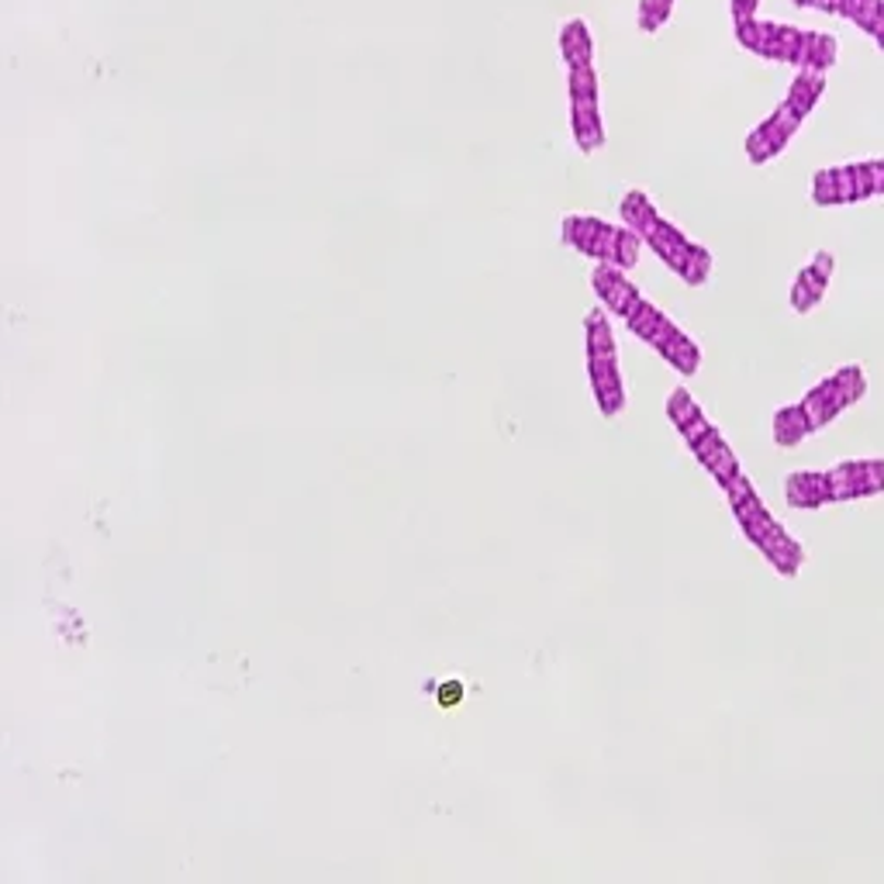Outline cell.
<instances>
[{"mask_svg":"<svg viewBox=\"0 0 884 884\" xmlns=\"http://www.w3.org/2000/svg\"><path fill=\"white\" fill-rule=\"evenodd\" d=\"M618 218H623V225L632 229L639 239H643V246L653 249V256L667 267L671 274H677L688 287H705L712 277V267H716V256L695 242L691 235H684L674 221L663 218L647 190H626V197L618 201Z\"/></svg>","mask_w":884,"mask_h":884,"instance_id":"obj_1","label":"cell"},{"mask_svg":"<svg viewBox=\"0 0 884 884\" xmlns=\"http://www.w3.org/2000/svg\"><path fill=\"white\" fill-rule=\"evenodd\" d=\"M626 328L639 342H647L650 349H656L663 360H667L681 377H695L701 370V349L698 342L684 332L674 318H667L650 298H639L632 304V312L623 318Z\"/></svg>","mask_w":884,"mask_h":884,"instance_id":"obj_2","label":"cell"},{"mask_svg":"<svg viewBox=\"0 0 884 884\" xmlns=\"http://www.w3.org/2000/svg\"><path fill=\"white\" fill-rule=\"evenodd\" d=\"M802 118L794 115V111L781 101L778 107L770 111V115L749 131V136L743 139V152H746V160L754 163V166H764L770 160H778L781 152L788 149V142L799 136L802 131Z\"/></svg>","mask_w":884,"mask_h":884,"instance_id":"obj_3","label":"cell"},{"mask_svg":"<svg viewBox=\"0 0 884 884\" xmlns=\"http://www.w3.org/2000/svg\"><path fill=\"white\" fill-rule=\"evenodd\" d=\"M560 235H563V246H570L573 253H581L594 263H612L623 225H612V221L598 214H567Z\"/></svg>","mask_w":884,"mask_h":884,"instance_id":"obj_4","label":"cell"},{"mask_svg":"<svg viewBox=\"0 0 884 884\" xmlns=\"http://www.w3.org/2000/svg\"><path fill=\"white\" fill-rule=\"evenodd\" d=\"M588 357V381H591V394L594 405L605 418L623 415L626 408V381L623 370H618V349H605V352H584Z\"/></svg>","mask_w":884,"mask_h":884,"instance_id":"obj_5","label":"cell"},{"mask_svg":"<svg viewBox=\"0 0 884 884\" xmlns=\"http://www.w3.org/2000/svg\"><path fill=\"white\" fill-rule=\"evenodd\" d=\"M591 291H594V298L602 301L605 312L615 315V318H626L632 312V304L643 298V294H639V287L632 283L629 270L612 267V263H594Z\"/></svg>","mask_w":884,"mask_h":884,"instance_id":"obj_6","label":"cell"},{"mask_svg":"<svg viewBox=\"0 0 884 884\" xmlns=\"http://www.w3.org/2000/svg\"><path fill=\"white\" fill-rule=\"evenodd\" d=\"M833 270H836V259L829 249H819L812 256L809 267L799 270V277H794L791 283V312H799V315H809L812 307H819L826 291H829V280H833Z\"/></svg>","mask_w":884,"mask_h":884,"instance_id":"obj_7","label":"cell"},{"mask_svg":"<svg viewBox=\"0 0 884 884\" xmlns=\"http://www.w3.org/2000/svg\"><path fill=\"white\" fill-rule=\"evenodd\" d=\"M688 450L698 460V467L709 474L719 484V488H725V484L733 480L736 474H743V463L733 453V446L725 442V435H722L719 426H712L705 435H698L695 442H688Z\"/></svg>","mask_w":884,"mask_h":884,"instance_id":"obj_8","label":"cell"},{"mask_svg":"<svg viewBox=\"0 0 884 884\" xmlns=\"http://www.w3.org/2000/svg\"><path fill=\"white\" fill-rule=\"evenodd\" d=\"M802 46H805V28L799 25H778V21H760V38L754 56L767 62H788L794 70H802Z\"/></svg>","mask_w":884,"mask_h":884,"instance_id":"obj_9","label":"cell"},{"mask_svg":"<svg viewBox=\"0 0 884 884\" xmlns=\"http://www.w3.org/2000/svg\"><path fill=\"white\" fill-rule=\"evenodd\" d=\"M570 131H573V146H578L584 156L598 152L608 142L602 97H570Z\"/></svg>","mask_w":884,"mask_h":884,"instance_id":"obj_10","label":"cell"},{"mask_svg":"<svg viewBox=\"0 0 884 884\" xmlns=\"http://www.w3.org/2000/svg\"><path fill=\"white\" fill-rule=\"evenodd\" d=\"M754 546L764 552V560L778 570L781 578H799V570L805 563V546L794 539L781 522H774Z\"/></svg>","mask_w":884,"mask_h":884,"instance_id":"obj_11","label":"cell"},{"mask_svg":"<svg viewBox=\"0 0 884 884\" xmlns=\"http://www.w3.org/2000/svg\"><path fill=\"white\" fill-rule=\"evenodd\" d=\"M784 501L794 512H815L829 504V470H794L784 477Z\"/></svg>","mask_w":884,"mask_h":884,"instance_id":"obj_12","label":"cell"},{"mask_svg":"<svg viewBox=\"0 0 884 884\" xmlns=\"http://www.w3.org/2000/svg\"><path fill=\"white\" fill-rule=\"evenodd\" d=\"M663 411H667L671 426L681 432L684 446H688V442H695L698 435H705V432L712 429V418L701 411V405L695 402L688 387H674L671 397H667V405H663Z\"/></svg>","mask_w":884,"mask_h":884,"instance_id":"obj_13","label":"cell"},{"mask_svg":"<svg viewBox=\"0 0 884 884\" xmlns=\"http://www.w3.org/2000/svg\"><path fill=\"white\" fill-rule=\"evenodd\" d=\"M802 408L809 415V426L812 432H823L826 426H833L839 415H844L850 405L844 402V394H839L836 381H833V373L829 377H823L819 384H815L805 397H802Z\"/></svg>","mask_w":884,"mask_h":884,"instance_id":"obj_14","label":"cell"},{"mask_svg":"<svg viewBox=\"0 0 884 884\" xmlns=\"http://www.w3.org/2000/svg\"><path fill=\"white\" fill-rule=\"evenodd\" d=\"M560 56L567 70H581V66H594V38L584 18H570L560 28Z\"/></svg>","mask_w":884,"mask_h":884,"instance_id":"obj_15","label":"cell"},{"mask_svg":"<svg viewBox=\"0 0 884 884\" xmlns=\"http://www.w3.org/2000/svg\"><path fill=\"white\" fill-rule=\"evenodd\" d=\"M826 94V73H815V70H799L788 86V94H784V104L799 115L802 121L815 111V104L823 101Z\"/></svg>","mask_w":884,"mask_h":884,"instance_id":"obj_16","label":"cell"},{"mask_svg":"<svg viewBox=\"0 0 884 884\" xmlns=\"http://www.w3.org/2000/svg\"><path fill=\"white\" fill-rule=\"evenodd\" d=\"M868 498L864 488V463L860 460H844L829 470V504H844V501H860Z\"/></svg>","mask_w":884,"mask_h":884,"instance_id":"obj_17","label":"cell"},{"mask_svg":"<svg viewBox=\"0 0 884 884\" xmlns=\"http://www.w3.org/2000/svg\"><path fill=\"white\" fill-rule=\"evenodd\" d=\"M809 435H812V426H809V415H805L802 402L781 405L778 411H774V442H778L781 450H794Z\"/></svg>","mask_w":884,"mask_h":884,"instance_id":"obj_18","label":"cell"},{"mask_svg":"<svg viewBox=\"0 0 884 884\" xmlns=\"http://www.w3.org/2000/svg\"><path fill=\"white\" fill-rule=\"evenodd\" d=\"M722 495H725V501H729V512L736 515V522L743 525L746 519H754L757 512H764V498L757 495V488H754V480L746 477V470L743 474H736L733 480L725 484L722 488Z\"/></svg>","mask_w":884,"mask_h":884,"instance_id":"obj_19","label":"cell"},{"mask_svg":"<svg viewBox=\"0 0 884 884\" xmlns=\"http://www.w3.org/2000/svg\"><path fill=\"white\" fill-rule=\"evenodd\" d=\"M836 187H839V205H860L871 201V173L868 163H839L836 166Z\"/></svg>","mask_w":884,"mask_h":884,"instance_id":"obj_20","label":"cell"},{"mask_svg":"<svg viewBox=\"0 0 884 884\" xmlns=\"http://www.w3.org/2000/svg\"><path fill=\"white\" fill-rule=\"evenodd\" d=\"M839 42L829 32H805V46H802V70L815 73H829L836 66Z\"/></svg>","mask_w":884,"mask_h":884,"instance_id":"obj_21","label":"cell"},{"mask_svg":"<svg viewBox=\"0 0 884 884\" xmlns=\"http://www.w3.org/2000/svg\"><path fill=\"white\" fill-rule=\"evenodd\" d=\"M605 349H618L608 312L605 307H591L584 315V352H605Z\"/></svg>","mask_w":884,"mask_h":884,"instance_id":"obj_22","label":"cell"},{"mask_svg":"<svg viewBox=\"0 0 884 884\" xmlns=\"http://www.w3.org/2000/svg\"><path fill=\"white\" fill-rule=\"evenodd\" d=\"M839 18H847L860 32L874 35L884 18V0H839Z\"/></svg>","mask_w":884,"mask_h":884,"instance_id":"obj_23","label":"cell"},{"mask_svg":"<svg viewBox=\"0 0 884 884\" xmlns=\"http://www.w3.org/2000/svg\"><path fill=\"white\" fill-rule=\"evenodd\" d=\"M674 4H677V0H639V4H636V28L643 35L660 32L671 21Z\"/></svg>","mask_w":884,"mask_h":884,"instance_id":"obj_24","label":"cell"},{"mask_svg":"<svg viewBox=\"0 0 884 884\" xmlns=\"http://www.w3.org/2000/svg\"><path fill=\"white\" fill-rule=\"evenodd\" d=\"M833 381H836V387H839V394H844L847 405H857V402H864V397H868V373H864V367H857V363L839 367L833 373Z\"/></svg>","mask_w":884,"mask_h":884,"instance_id":"obj_25","label":"cell"},{"mask_svg":"<svg viewBox=\"0 0 884 884\" xmlns=\"http://www.w3.org/2000/svg\"><path fill=\"white\" fill-rule=\"evenodd\" d=\"M812 201H815V208H839L836 166L815 170V176H812Z\"/></svg>","mask_w":884,"mask_h":884,"instance_id":"obj_26","label":"cell"},{"mask_svg":"<svg viewBox=\"0 0 884 884\" xmlns=\"http://www.w3.org/2000/svg\"><path fill=\"white\" fill-rule=\"evenodd\" d=\"M868 173H871V194L874 197H884V160H871L868 163Z\"/></svg>","mask_w":884,"mask_h":884,"instance_id":"obj_27","label":"cell"},{"mask_svg":"<svg viewBox=\"0 0 884 884\" xmlns=\"http://www.w3.org/2000/svg\"><path fill=\"white\" fill-rule=\"evenodd\" d=\"M809 8L819 11V14H836L839 18V0H809Z\"/></svg>","mask_w":884,"mask_h":884,"instance_id":"obj_28","label":"cell"},{"mask_svg":"<svg viewBox=\"0 0 884 884\" xmlns=\"http://www.w3.org/2000/svg\"><path fill=\"white\" fill-rule=\"evenodd\" d=\"M871 38H874V42H877V49H881V53H884V18H881V25H877V28H874V35H871Z\"/></svg>","mask_w":884,"mask_h":884,"instance_id":"obj_29","label":"cell"},{"mask_svg":"<svg viewBox=\"0 0 884 884\" xmlns=\"http://www.w3.org/2000/svg\"><path fill=\"white\" fill-rule=\"evenodd\" d=\"M794 8H809V0H791Z\"/></svg>","mask_w":884,"mask_h":884,"instance_id":"obj_30","label":"cell"}]
</instances>
